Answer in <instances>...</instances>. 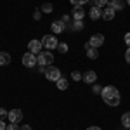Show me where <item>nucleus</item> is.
I'll return each mask as SVG.
<instances>
[{
    "label": "nucleus",
    "instance_id": "obj_1",
    "mask_svg": "<svg viewBox=\"0 0 130 130\" xmlns=\"http://www.w3.org/2000/svg\"><path fill=\"white\" fill-rule=\"evenodd\" d=\"M101 95H102V101H104L108 106H111V108H116V106L120 104V92H118V89H116L115 85L102 87Z\"/></svg>",
    "mask_w": 130,
    "mask_h": 130
},
{
    "label": "nucleus",
    "instance_id": "obj_2",
    "mask_svg": "<svg viewBox=\"0 0 130 130\" xmlns=\"http://www.w3.org/2000/svg\"><path fill=\"white\" fill-rule=\"evenodd\" d=\"M37 61H38V66H50L54 62V54L50 50H43L37 54Z\"/></svg>",
    "mask_w": 130,
    "mask_h": 130
},
{
    "label": "nucleus",
    "instance_id": "obj_3",
    "mask_svg": "<svg viewBox=\"0 0 130 130\" xmlns=\"http://www.w3.org/2000/svg\"><path fill=\"white\" fill-rule=\"evenodd\" d=\"M57 38H56V35L52 33V35H45L43 38H42V45H43V49L45 50H54L57 49Z\"/></svg>",
    "mask_w": 130,
    "mask_h": 130
},
{
    "label": "nucleus",
    "instance_id": "obj_4",
    "mask_svg": "<svg viewBox=\"0 0 130 130\" xmlns=\"http://www.w3.org/2000/svg\"><path fill=\"white\" fill-rule=\"evenodd\" d=\"M45 78L49 82H57L61 78V71L56 68V66H49L47 70H45Z\"/></svg>",
    "mask_w": 130,
    "mask_h": 130
},
{
    "label": "nucleus",
    "instance_id": "obj_5",
    "mask_svg": "<svg viewBox=\"0 0 130 130\" xmlns=\"http://www.w3.org/2000/svg\"><path fill=\"white\" fill-rule=\"evenodd\" d=\"M23 64H24L26 68H33V66H37V64H38V61H37V54H33V52H26V54L23 56Z\"/></svg>",
    "mask_w": 130,
    "mask_h": 130
},
{
    "label": "nucleus",
    "instance_id": "obj_6",
    "mask_svg": "<svg viewBox=\"0 0 130 130\" xmlns=\"http://www.w3.org/2000/svg\"><path fill=\"white\" fill-rule=\"evenodd\" d=\"M102 43H104V35H102V33H95V35H92V37L89 38V45L90 47L99 49Z\"/></svg>",
    "mask_w": 130,
    "mask_h": 130
},
{
    "label": "nucleus",
    "instance_id": "obj_7",
    "mask_svg": "<svg viewBox=\"0 0 130 130\" xmlns=\"http://www.w3.org/2000/svg\"><path fill=\"white\" fill-rule=\"evenodd\" d=\"M71 18H73V21H83V18H85V10H83V7H82V5H73Z\"/></svg>",
    "mask_w": 130,
    "mask_h": 130
},
{
    "label": "nucleus",
    "instance_id": "obj_8",
    "mask_svg": "<svg viewBox=\"0 0 130 130\" xmlns=\"http://www.w3.org/2000/svg\"><path fill=\"white\" fill-rule=\"evenodd\" d=\"M7 118H9L10 123H19L21 120H23V113H21V109H10L9 115H7Z\"/></svg>",
    "mask_w": 130,
    "mask_h": 130
},
{
    "label": "nucleus",
    "instance_id": "obj_9",
    "mask_svg": "<svg viewBox=\"0 0 130 130\" xmlns=\"http://www.w3.org/2000/svg\"><path fill=\"white\" fill-rule=\"evenodd\" d=\"M50 30H52V33H54V35H59V33H62V31L66 30V23H62L61 19L54 21V23L50 24Z\"/></svg>",
    "mask_w": 130,
    "mask_h": 130
},
{
    "label": "nucleus",
    "instance_id": "obj_10",
    "mask_svg": "<svg viewBox=\"0 0 130 130\" xmlns=\"http://www.w3.org/2000/svg\"><path fill=\"white\" fill-rule=\"evenodd\" d=\"M42 49H43L42 40H35V38H33V40L28 43V50H30V52H33V54H40Z\"/></svg>",
    "mask_w": 130,
    "mask_h": 130
},
{
    "label": "nucleus",
    "instance_id": "obj_11",
    "mask_svg": "<svg viewBox=\"0 0 130 130\" xmlns=\"http://www.w3.org/2000/svg\"><path fill=\"white\" fill-rule=\"evenodd\" d=\"M115 12H116V10L113 9V7L106 5V7L102 9V19H104V21H113V19H115Z\"/></svg>",
    "mask_w": 130,
    "mask_h": 130
},
{
    "label": "nucleus",
    "instance_id": "obj_12",
    "mask_svg": "<svg viewBox=\"0 0 130 130\" xmlns=\"http://www.w3.org/2000/svg\"><path fill=\"white\" fill-rule=\"evenodd\" d=\"M89 18L92 21H97L99 18H102V9L97 7V5H94L92 9H89Z\"/></svg>",
    "mask_w": 130,
    "mask_h": 130
},
{
    "label": "nucleus",
    "instance_id": "obj_13",
    "mask_svg": "<svg viewBox=\"0 0 130 130\" xmlns=\"http://www.w3.org/2000/svg\"><path fill=\"white\" fill-rule=\"evenodd\" d=\"M85 50H87V57H89V59H97V57H99V50L95 49V47H90L89 42L85 43Z\"/></svg>",
    "mask_w": 130,
    "mask_h": 130
},
{
    "label": "nucleus",
    "instance_id": "obj_14",
    "mask_svg": "<svg viewBox=\"0 0 130 130\" xmlns=\"http://www.w3.org/2000/svg\"><path fill=\"white\" fill-rule=\"evenodd\" d=\"M95 80H97V73H95V71H87V73L83 75V80H82V82L94 85V83H95Z\"/></svg>",
    "mask_w": 130,
    "mask_h": 130
},
{
    "label": "nucleus",
    "instance_id": "obj_15",
    "mask_svg": "<svg viewBox=\"0 0 130 130\" xmlns=\"http://www.w3.org/2000/svg\"><path fill=\"white\" fill-rule=\"evenodd\" d=\"M108 5L113 7L115 10H123V9H125V5H127V2H125V0H109Z\"/></svg>",
    "mask_w": 130,
    "mask_h": 130
},
{
    "label": "nucleus",
    "instance_id": "obj_16",
    "mask_svg": "<svg viewBox=\"0 0 130 130\" xmlns=\"http://www.w3.org/2000/svg\"><path fill=\"white\" fill-rule=\"evenodd\" d=\"M10 64V54L9 52H0V66H9Z\"/></svg>",
    "mask_w": 130,
    "mask_h": 130
},
{
    "label": "nucleus",
    "instance_id": "obj_17",
    "mask_svg": "<svg viewBox=\"0 0 130 130\" xmlns=\"http://www.w3.org/2000/svg\"><path fill=\"white\" fill-rule=\"evenodd\" d=\"M56 85H57V89H59V90H66V89H68V87H70V82L66 80L64 76H61L59 80L56 82Z\"/></svg>",
    "mask_w": 130,
    "mask_h": 130
},
{
    "label": "nucleus",
    "instance_id": "obj_18",
    "mask_svg": "<svg viewBox=\"0 0 130 130\" xmlns=\"http://www.w3.org/2000/svg\"><path fill=\"white\" fill-rule=\"evenodd\" d=\"M83 26H85V24H83V21H71V30L73 31H82L83 30Z\"/></svg>",
    "mask_w": 130,
    "mask_h": 130
},
{
    "label": "nucleus",
    "instance_id": "obj_19",
    "mask_svg": "<svg viewBox=\"0 0 130 130\" xmlns=\"http://www.w3.org/2000/svg\"><path fill=\"white\" fill-rule=\"evenodd\" d=\"M40 10H42V12H43V14H50V12L54 10V5H52L50 2H45V4H42Z\"/></svg>",
    "mask_w": 130,
    "mask_h": 130
},
{
    "label": "nucleus",
    "instance_id": "obj_20",
    "mask_svg": "<svg viewBox=\"0 0 130 130\" xmlns=\"http://www.w3.org/2000/svg\"><path fill=\"white\" fill-rule=\"evenodd\" d=\"M121 125H123L125 128H130V111L128 113H123V116H121Z\"/></svg>",
    "mask_w": 130,
    "mask_h": 130
},
{
    "label": "nucleus",
    "instance_id": "obj_21",
    "mask_svg": "<svg viewBox=\"0 0 130 130\" xmlns=\"http://www.w3.org/2000/svg\"><path fill=\"white\" fill-rule=\"evenodd\" d=\"M71 80H75V82H80V80H83V75H82L80 71H71Z\"/></svg>",
    "mask_w": 130,
    "mask_h": 130
},
{
    "label": "nucleus",
    "instance_id": "obj_22",
    "mask_svg": "<svg viewBox=\"0 0 130 130\" xmlns=\"http://www.w3.org/2000/svg\"><path fill=\"white\" fill-rule=\"evenodd\" d=\"M68 43H64V42H61V43H57V52H61V54H66L68 52Z\"/></svg>",
    "mask_w": 130,
    "mask_h": 130
},
{
    "label": "nucleus",
    "instance_id": "obj_23",
    "mask_svg": "<svg viewBox=\"0 0 130 130\" xmlns=\"http://www.w3.org/2000/svg\"><path fill=\"white\" fill-rule=\"evenodd\" d=\"M94 4H95L97 7H101V9H102V7H106V5L109 4V0H94Z\"/></svg>",
    "mask_w": 130,
    "mask_h": 130
},
{
    "label": "nucleus",
    "instance_id": "obj_24",
    "mask_svg": "<svg viewBox=\"0 0 130 130\" xmlns=\"http://www.w3.org/2000/svg\"><path fill=\"white\" fill-rule=\"evenodd\" d=\"M40 18H42V10L37 9L35 12H33V19H35V21H40Z\"/></svg>",
    "mask_w": 130,
    "mask_h": 130
},
{
    "label": "nucleus",
    "instance_id": "obj_25",
    "mask_svg": "<svg viewBox=\"0 0 130 130\" xmlns=\"http://www.w3.org/2000/svg\"><path fill=\"white\" fill-rule=\"evenodd\" d=\"M92 92H94V94H101V92H102V87H101V85H97V83H94Z\"/></svg>",
    "mask_w": 130,
    "mask_h": 130
},
{
    "label": "nucleus",
    "instance_id": "obj_26",
    "mask_svg": "<svg viewBox=\"0 0 130 130\" xmlns=\"http://www.w3.org/2000/svg\"><path fill=\"white\" fill-rule=\"evenodd\" d=\"M19 128H21V127H18V123H9L5 130H19Z\"/></svg>",
    "mask_w": 130,
    "mask_h": 130
},
{
    "label": "nucleus",
    "instance_id": "obj_27",
    "mask_svg": "<svg viewBox=\"0 0 130 130\" xmlns=\"http://www.w3.org/2000/svg\"><path fill=\"white\" fill-rule=\"evenodd\" d=\"M9 115V111H5V108H0V120H4Z\"/></svg>",
    "mask_w": 130,
    "mask_h": 130
},
{
    "label": "nucleus",
    "instance_id": "obj_28",
    "mask_svg": "<svg viewBox=\"0 0 130 130\" xmlns=\"http://www.w3.org/2000/svg\"><path fill=\"white\" fill-rule=\"evenodd\" d=\"M61 21L68 24V23H71V16H68V14H66V16H62V18H61Z\"/></svg>",
    "mask_w": 130,
    "mask_h": 130
},
{
    "label": "nucleus",
    "instance_id": "obj_29",
    "mask_svg": "<svg viewBox=\"0 0 130 130\" xmlns=\"http://www.w3.org/2000/svg\"><path fill=\"white\" fill-rule=\"evenodd\" d=\"M123 40H125V43L130 47V31H128V33H125V38H123Z\"/></svg>",
    "mask_w": 130,
    "mask_h": 130
},
{
    "label": "nucleus",
    "instance_id": "obj_30",
    "mask_svg": "<svg viewBox=\"0 0 130 130\" xmlns=\"http://www.w3.org/2000/svg\"><path fill=\"white\" fill-rule=\"evenodd\" d=\"M125 61H127V62L130 64V47L127 49V52H125Z\"/></svg>",
    "mask_w": 130,
    "mask_h": 130
},
{
    "label": "nucleus",
    "instance_id": "obj_31",
    "mask_svg": "<svg viewBox=\"0 0 130 130\" xmlns=\"http://www.w3.org/2000/svg\"><path fill=\"white\" fill-rule=\"evenodd\" d=\"M71 4H73V5H83V4H82V0H70Z\"/></svg>",
    "mask_w": 130,
    "mask_h": 130
},
{
    "label": "nucleus",
    "instance_id": "obj_32",
    "mask_svg": "<svg viewBox=\"0 0 130 130\" xmlns=\"http://www.w3.org/2000/svg\"><path fill=\"white\" fill-rule=\"evenodd\" d=\"M7 128V125H5V121L4 120H0V130H5Z\"/></svg>",
    "mask_w": 130,
    "mask_h": 130
},
{
    "label": "nucleus",
    "instance_id": "obj_33",
    "mask_svg": "<svg viewBox=\"0 0 130 130\" xmlns=\"http://www.w3.org/2000/svg\"><path fill=\"white\" fill-rule=\"evenodd\" d=\"M19 130H31V127H30V125H23Z\"/></svg>",
    "mask_w": 130,
    "mask_h": 130
},
{
    "label": "nucleus",
    "instance_id": "obj_34",
    "mask_svg": "<svg viewBox=\"0 0 130 130\" xmlns=\"http://www.w3.org/2000/svg\"><path fill=\"white\" fill-rule=\"evenodd\" d=\"M87 130H101V127H89Z\"/></svg>",
    "mask_w": 130,
    "mask_h": 130
},
{
    "label": "nucleus",
    "instance_id": "obj_35",
    "mask_svg": "<svg viewBox=\"0 0 130 130\" xmlns=\"http://www.w3.org/2000/svg\"><path fill=\"white\" fill-rule=\"evenodd\" d=\"M87 2H90V0H82V4H87Z\"/></svg>",
    "mask_w": 130,
    "mask_h": 130
},
{
    "label": "nucleus",
    "instance_id": "obj_36",
    "mask_svg": "<svg viewBox=\"0 0 130 130\" xmlns=\"http://www.w3.org/2000/svg\"><path fill=\"white\" fill-rule=\"evenodd\" d=\"M125 2H127V5H130V0H125Z\"/></svg>",
    "mask_w": 130,
    "mask_h": 130
}]
</instances>
